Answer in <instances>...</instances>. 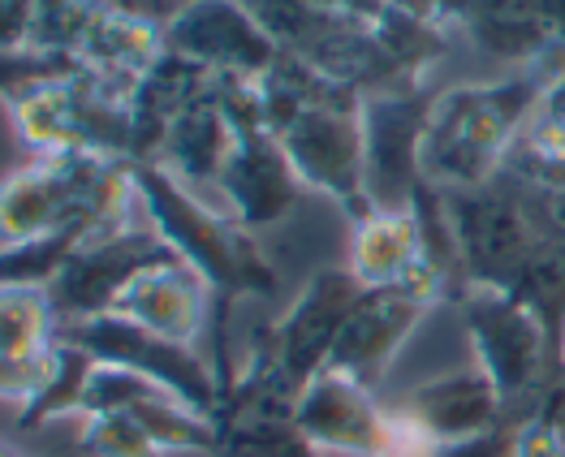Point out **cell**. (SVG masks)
Returning <instances> with one entry per match:
<instances>
[{"label":"cell","mask_w":565,"mask_h":457,"mask_svg":"<svg viewBox=\"0 0 565 457\" xmlns=\"http://www.w3.org/2000/svg\"><path fill=\"white\" fill-rule=\"evenodd\" d=\"M397 414L436 445H471V440L492 436L510 418L501 389L492 384V375L483 366L458 371V375H445V380H431L424 389H415L397 406Z\"/></svg>","instance_id":"11"},{"label":"cell","mask_w":565,"mask_h":457,"mask_svg":"<svg viewBox=\"0 0 565 457\" xmlns=\"http://www.w3.org/2000/svg\"><path fill=\"white\" fill-rule=\"evenodd\" d=\"M294 427L320 454L388 457L397 445V414L380 411L367 384L345 371H320L294 406Z\"/></svg>","instance_id":"8"},{"label":"cell","mask_w":565,"mask_h":457,"mask_svg":"<svg viewBox=\"0 0 565 457\" xmlns=\"http://www.w3.org/2000/svg\"><path fill=\"white\" fill-rule=\"evenodd\" d=\"M4 457H22V454H13V449H9V454H4Z\"/></svg>","instance_id":"20"},{"label":"cell","mask_w":565,"mask_h":457,"mask_svg":"<svg viewBox=\"0 0 565 457\" xmlns=\"http://www.w3.org/2000/svg\"><path fill=\"white\" fill-rule=\"evenodd\" d=\"M95 366L99 363H95L87 350L56 341V371H52L44 393L18 414V427L31 432V427H44L47 418H56V414L83 411V406H87V389H92Z\"/></svg>","instance_id":"16"},{"label":"cell","mask_w":565,"mask_h":457,"mask_svg":"<svg viewBox=\"0 0 565 457\" xmlns=\"http://www.w3.org/2000/svg\"><path fill=\"white\" fill-rule=\"evenodd\" d=\"M544 87L526 74L501 87H467L431 108L419 169L436 182L483 185L492 164L514 147V130Z\"/></svg>","instance_id":"3"},{"label":"cell","mask_w":565,"mask_h":457,"mask_svg":"<svg viewBox=\"0 0 565 457\" xmlns=\"http://www.w3.org/2000/svg\"><path fill=\"white\" fill-rule=\"evenodd\" d=\"M562 354H565V350H562Z\"/></svg>","instance_id":"21"},{"label":"cell","mask_w":565,"mask_h":457,"mask_svg":"<svg viewBox=\"0 0 565 457\" xmlns=\"http://www.w3.org/2000/svg\"><path fill=\"white\" fill-rule=\"evenodd\" d=\"M216 457H320V449L294 427L289 414H268L225 427Z\"/></svg>","instance_id":"17"},{"label":"cell","mask_w":565,"mask_h":457,"mask_svg":"<svg viewBox=\"0 0 565 457\" xmlns=\"http://www.w3.org/2000/svg\"><path fill=\"white\" fill-rule=\"evenodd\" d=\"M510 457H565V445L544 427V423H526L519 432V440H514V454Z\"/></svg>","instance_id":"19"},{"label":"cell","mask_w":565,"mask_h":457,"mask_svg":"<svg viewBox=\"0 0 565 457\" xmlns=\"http://www.w3.org/2000/svg\"><path fill=\"white\" fill-rule=\"evenodd\" d=\"M427 268L424 228L415 212H384L376 208L367 221L354 225L350 273L363 289H388Z\"/></svg>","instance_id":"13"},{"label":"cell","mask_w":565,"mask_h":457,"mask_svg":"<svg viewBox=\"0 0 565 457\" xmlns=\"http://www.w3.org/2000/svg\"><path fill=\"white\" fill-rule=\"evenodd\" d=\"M431 108L424 99H372L363 113L367 135V194L372 208L384 212H411L419 194V151H424Z\"/></svg>","instance_id":"10"},{"label":"cell","mask_w":565,"mask_h":457,"mask_svg":"<svg viewBox=\"0 0 565 457\" xmlns=\"http://www.w3.org/2000/svg\"><path fill=\"white\" fill-rule=\"evenodd\" d=\"M130 169H135V185H139L142 212H147L151 228L190 268L203 273V280L216 294V316H225L230 302L246 298V294H259V298L277 294V273L250 242V228L237 225V216H221V212L203 208L182 185V178H173L164 164L142 160Z\"/></svg>","instance_id":"2"},{"label":"cell","mask_w":565,"mask_h":457,"mask_svg":"<svg viewBox=\"0 0 565 457\" xmlns=\"http://www.w3.org/2000/svg\"><path fill=\"white\" fill-rule=\"evenodd\" d=\"M56 341L87 350L99 366H121L135 371L142 380L169 389L178 402H186L203 418H221V380L212 375V366L199 359L194 346L169 341L151 328L121 320V316H95L83 323H61Z\"/></svg>","instance_id":"4"},{"label":"cell","mask_w":565,"mask_h":457,"mask_svg":"<svg viewBox=\"0 0 565 457\" xmlns=\"http://www.w3.org/2000/svg\"><path fill=\"white\" fill-rule=\"evenodd\" d=\"M440 294H445V280H440V273L431 264H427L424 273L411 276V280H402V285L367 289L359 298L354 316L341 328L329 366L354 375L367 389H376L380 380H384V371H388V363L397 359V350L406 346V337L415 332V323L436 307Z\"/></svg>","instance_id":"5"},{"label":"cell","mask_w":565,"mask_h":457,"mask_svg":"<svg viewBox=\"0 0 565 457\" xmlns=\"http://www.w3.org/2000/svg\"><path fill=\"white\" fill-rule=\"evenodd\" d=\"M164 44L173 56L212 65L221 70V78L242 83H264L281 61L273 31H264L259 18L242 13L237 4H186L182 18L164 26Z\"/></svg>","instance_id":"9"},{"label":"cell","mask_w":565,"mask_h":457,"mask_svg":"<svg viewBox=\"0 0 565 457\" xmlns=\"http://www.w3.org/2000/svg\"><path fill=\"white\" fill-rule=\"evenodd\" d=\"M56 311L47 289L35 285H4L0 289V363H26L56 346Z\"/></svg>","instance_id":"15"},{"label":"cell","mask_w":565,"mask_h":457,"mask_svg":"<svg viewBox=\"0 0 565 457\" xmlns=\"http://www.w3.org/2000/svg\"><path fill=\"white\" fill-rule=\"evenodd\" d=\"M259 95L268 130L289 156L298 182L341 199L354 225L367 221L376 208L367 194V135L354 92L324 78L307 61L281 56L259 83Z\"/></svg>","instance_id":"1"},{"label":"cell","mask_w":565,"mask_h":457,"mask_svg":"<svg viewBox=\"0 0 565 457\" xmlns=\"http://www.w3.org/2000/svg\"><path fill=\"white\" fill-rule=\"evenodd\" d=\"M207 311H212V285L203 280L199 268H190L182 255H173V259L142 268L108 316H121V320L151 328L169 341L194 346L199 332L207 328Z\"/></svg>","instance_id":"12"},{"label":"cell","mask_w":565,"mask_h":457,"mask_svg":"<svg viewBox=\"0 0 565 457\" xmlns=\"http://www.w3.org/2000/svg\"><path fill=\"white\" fill-rule=\"evenodd\" d=\"M237 142L234 121L225 117L221 108V95L216 87L199 95L186 113L178 117V126L169 130L164 147H169V173L173 178H186V182H216L221 185V173L230 164V151Z\"/></svg>","instance_id":"14"},{"label":"cell","mask_w":565,"mask_h":457,"mask_svg":"<svg viewBox=\"0 0 565 457\" xmlns=\"http://www.w3.org/2000/svg\"><path fill=\"white\" fill-rule=\"evenodd\" d=\"M178 251L156 233V228H126L113 237H87L61 276L47 285V302L61 323H83L95 316H108L117 307V298L126 294V285L160 264L173 259Z\"/></svg>","instance_id":"7"},{"label":"cell","mask_w":565,"mask_h":457,"mask_svg":"<svg viewBox=\"0 0 565 457\" xmlns=\"http://www.w3.org/2000/svg\"><path fill=\"white\" fill-rule=\"evenodd\" d=\"M462 307H467L479 366L501 389L505 411L535 397L544 354H548V323L540 320L522 298L505 294V289H492V285H475L462 298Z\"/></svg>","instance_id":"6"},{"label":"cell","mask_w":565,"mask_h":457,"mask_svg":"<svg viewBox=\"0 0 565 457\" xmlns=\"http://www.w3.org/2000/svg\"><path fill=\"white\" fill-rule=\"evenodd\" d=\"M78 449L87 457H169L130 414H87Z\"/></svg>","instance_id":"18"}]
</instances>
